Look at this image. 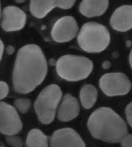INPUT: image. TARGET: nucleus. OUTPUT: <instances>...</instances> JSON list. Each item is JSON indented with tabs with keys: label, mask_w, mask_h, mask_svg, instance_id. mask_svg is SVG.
<instances>
[{
	"label": "nucleus",
	"mask_w": 132,
	"mask_h": 147,
	"mask_svg": "<svg viewBox=\"0 0 132 147\" xmlns=\"http://www.w3.org/2000/svg\"><path fill=\"white\" fill-rule=\"evenodd\" d=\"M47 74V62L42 49L36 45H27L16 55L13 82L16 92L29 94L40 86Z\"/></svg>",
	"instance_id": "f257e3e1"
},
{
	"label": "nucleus",
	"mask_w": 132,
	"mask_h": 147,
	"mask_svg": "<svg viewBox=\"0 0 132 147\" xmlns=\"http://www.w3.org/2000/svg\"><path fill=\"white\" fill-rule=\"evenodd\" d=\"M87 126L94 138L111 143L121 142L127 134L125 121L108 107H100L93 112Z\"/></svg>",
	"instance_id": "f03ea898"
},
{
	"label": "nucleus",
	"mask_w": 132,
	"mask_h": 147,
	"mask_svg": "<svg viewBox=\"0 0 132 147\" xmlns=\"http://www.w3.org/2000/svg\"><path fill=\"white\" fill-rule=\"evenodd\" d=\"M77 40L84 51L98 53L107 48L111 37L107 29L103 25L98 23H87L80 30Z\"/></svg>",
	"instance_id": "7ed1b4c3"
},
{
	"label": "nucleus",
	"mask_w": 132,
	"mask_h": 147,
	"mask_svg": "<svg viewBox=\"0 0 132 147\" xmlns=\"http://www.w3.org/2000/svg\"><path fill=\"white\" fill-rule=\"evenodd\" d=\"M56 69L59 76L65 80L80 81L89 76L93 70V63L85 57L68 55L58 59Z\"/></svg>",
	"instance_id": "20e7f679"
},
{
	"label": "nucleus",
	"mask_w": 132,
	"mask_h": 147,
	"mask_svg": "<svg viewBox=\"0 0 132 147\" xmlns=\"http://www.w3.org/2000/svg\"><path fill=\"white\" fill-rule=\"evenodd\" d=\"M61 98L62 91L56 84L47 86L40 92L35 101L34 108L41 123L48 125L54 120Z\"/></svg>",
	"instance_id": "39448f33"
},
{
	"label": "nucleus",
	"mask_w": 132,
	"mask_h": 147,
	"mask_svg": "<svg viewBox=\"0 0 132 147\" xmlns=\"http://www.w3.org/2000/svg\"><path fill=\"white\" fill-rule=\"evenodd\" d=\"M100 87L107 96H121L131 90V83L123 73L111 72L100 78Z\"/></svg>",
	"instance_id": "423d86ee"
},
{
	"label": "nucleus",
	"mask_w": 132,
	"mask_h": 147,
	"mask_svg": "<svg viewBox=\"0 0 132 147\" xmlns=\"http://www.w3.org/2000/svg\"><path fill=\"white\" fill-rule=\"evenodd\" d=\"M23 128L22 121L15 107L0 102V131L5 136H15Z\"/></svg>",
	"instance_id": "0eeeda50"
},
{
	"label": "nucleus",
	"mask_w": 132,
	"mask_h": 147,
	"mask_svg": "<svg viewBox=\"0 0 132 147\" xmlns=\"http://www.w3.org/2000/svg\"><path fill=\"white\" fill-rule=\"evenodd\" d=\"M77 32L78 26L74 17L64 16L54 24L51 35L56 42L64 43L73 40Z\"/></svg>",
	"instance_id": "6e6552de"
},
{
	"label": "nucleus",
	"mask_w": 132,
	"mask_h": 147,
	"mask_svg": "<svg viewBox=\"0 0 132 147\" xmlns=\"http://www.w3.org/2000/svg\"><path fill=\"white\" fill-rule=\"evenodd\" d=\"M27 14L21 9L9 5L3 11L2 27L5 31L13 32L20 30L25 27Z\"/></svg>",
	"instance_id": "1a4fd4ad"
},
{
	"label": "nucleus",
	"mask_w": 132,
	"mask_h": 147,
	"mask_svg": "<svg viewBox=\"0 0 132 147\" xmlns=\"http://www.w3.org/2000/svg\"><path fill=\"white\" fill-rule=\"evenodd\" d=\"M76 0H31L30 11L35 17L42 19L54 8L69 9L73 7Z\"/></svg>",
	"instance_id": "9d476101"
},
{
	"label": "nucleus",
	"mask_w": 132,
	"mask_h": 147,
	"mask_svg": "<svg viewBox=\"0 0 132 147\" xmlns=\"http://www.w3.org/2000/svg\"><path fill=\"white\" fill-rule=\"evenodd\" d=\"M50 147H85V144L74 129L65 128L59 129L53 134Z\"/></svg>",
	"instance_id": "9b49d317"
},
{
	"label": "nucleus",
	"mask_w": 132,
	"mask_h": 147,
	"mask_svg": "<svg viewBox=\"0 0 132 147\" xmlns=\"http://www.w3.org/2000/svg\"><path fill=\"white\" fill-rule=\"evenodd\" d=\"M112 28L124 32L132 28V5H122L114 11L111 18Z\"/></svg>",
	"instance_id": "f8f14e48"
},
{
	"label": "nucleus",
	"mask_w": 132,
	"mask_h": 147,
	"mask_svg": "<svg viewBox=\"0 0 132 147\" xmlns=\"http://www.w3.org/2000/svg\"><path fill=\"white\" fill-rule=\"evenodd\" d=\"M80 106L77 100L70 94H66L63 98L57 111L59 120L70 121L79 115Z\"/></svg>",
	"instance_id": "ddd939ff"
},
{
	"label": "nucleus",
	"mask_w": 132,
	"mask_h": 147,
	"mask_svg": "<svg viewBox=\"0 0 132 147\" xmlns=\"http://www.w3.org/2000/svg\"><path fill=\"white\" fill-rule=\"evenodd\" d=\"M108 0H83L80 5V12L87 17L103 15L108 8Z\"/></svg>",
	"instance_id": "4468645a"
},
{
	"label": "nucleus",
	"mask_w": 132,
	"mask_h": 147,
	"mask_svg": "<svg viewBox=\"0 0 132 147\" xmlns=\"http://www.w3.org/2000/svg\"><path fill=\"white\" fill-rule=\"evenodd\" d=\"M98 97V90L92 85H85L80 92V98L83 107L90 109L94 105Z\"/></svg>",
	"instance_id": "2eb2a0df"
},
{
	"label": "nucleus",
	"mask_w": 132,
	"mask_h": 147,
	"mask_svg": "<svg viewBox=\"0 0 132 147\" xmlns=\"http://www.w3.org/2000/svg\"><path fill=\"white\" fill-rule=\"evenodd\" d=\"M27 147H48V138L40 129L33 128L27 135Z\"/></svg>",
	"instance_id": "dca6fc26"
},
{
	"label": "nucleus",
	"mask_w": 132,
	"mask_h": 147,
	"mask_svg": "<svg viewBox=\"0 0 132 147\" xmlns=\"http://www.w3.org/2000/svg\"><path fill=\"white\" fill-rule=\"evenodd\" d=\"M14 107L19 112L26 114L31 107V101L27 98H19L14 101Z\"/></svg>",
	"instance_id": "f3484780"
},
{
	"label": "nucleus",
	"mask_w": 132,
	"mask_h": 147,
	"mask_svg": "<svg viewBox=\"0 0 132 147\" xmlns=\"http://www.w3.org/2000/svg\"><path fill=\"white\" fill-rule=\"evenodd\" d=\"M6 141L9 146L13 147H23V142L19 137L15 136H9L6 138Z\"/></svg>",
	"instance_id": "a211bd4d"
},
{
	"label": "nucleus",
	"mask_w": 132,
	"mask_h": 147,
	"mask_svg": "<svg viewBox=\"0 0 132 147\" xmlns=\"http://www.w3.org/2000/svg\"><path fill=\"white\" fill-rule=\"evenodd\" d=\"M9 91L7 83L3 82V81H0V100L4 99L5 96H7Z\"/></svg>",
	"instance_id": "6ab92c4d"
},
{
	"label": "nucleus",
	"mask_w": 132,
	"mask_h": 147,
	"mask_svg": "<svg viewBox=\"0 0 132 147\" xmlns=\"http://www.w3.org/2000/svg\"><path fill=\"white\" fill-rule=\"evenodd\" d=\"M121 143L123 147H132V135L127 134L124 136L121 140Z\"/></svg>",
	"instance_id": "aec40b11"
},
{
	"label": "nucleus",
	"mask_w": 132,
	"mask_h": 147,
	"mask_svg": "<svg viewBox=\"0 0 132 147\" xmlns=\"http://www.w3.org/2000/svg\"><path fill=\"white\" fill-rule=\"evenodd\" d=\"M126 116H127V121L129 125L132 127V102L130 103L126 107Z\"/></svg>",
	"instance_id": "412c9836"
},
{
	"label": "nucleus",
	"mask_w": 132,
	"mask_h": 147,
	"mask_svg": "<svg viewBox=\"0 0 132 147\" xmlns=\"http://www.w3.org/2000/svg\"><path fill=\"white\" fill-rule=\"evenodd\" d=\"M3 52H4V44L2 41V40L0 39V62H1L2 58H3Z\"/></svg>",
	"instance_id": "4be33fe9"
},
{
	"label": "nucleus",
	"mask_w": 132,
	"mask_h": 147,
	"mask_svg": "<svg viewBox=\"0 0 132 147\" xmlns=\"http://www.w3.org/2000/svg\"><path fill=\"white\" fill-rule=\"evenodd\" d=\"M129 60H130V64H131V68H132V50H131V54H130Z\"/></svg>",
	"instance_id": "5701e85b"
},
{
	"label": "nucleus",
	"mask_w": 132,
	"mask_h": 147,
	"mask_svg": "<svg viewBox=\"0 0 132 147\" xmlns=\"http://www.w3.org/2000/svg\"><path fill=\"white\" fill-rule=\"evenodd\" d=\"M0 16H1V3H0Z\"/></svg>",
	"instance_id": "b1692460"
},
{
	"label": "nucleus",
	"mask_w": 132,
	"mask_h": 147,
	"mask_svg": "<svg viewBox=\"0 0 132 147\" xmlns=\"http://www.w3.org/2000/svg\"><path fill=\"white\" fill-rule=\"evenodd\" d=\"M0 147H2V146H0Z\"/></svg>",
	"instance_id": "393cba45"
}]
</instances>
